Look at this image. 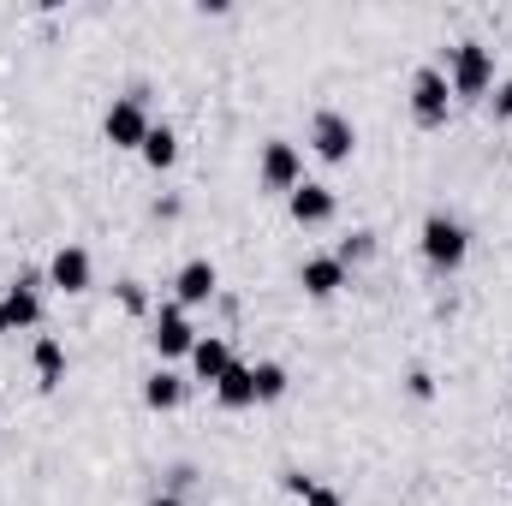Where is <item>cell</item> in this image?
<instances>
[{"mask_svg":"<svg viewBox=\"0 0 512 506\" xmlns=\"http://www.w3.org/2000/svg\"><path fill=\"white\" fill-rule=\"evenodd\" d=\"M447 84H453V96H465V102L489 96V84H495V48H489V42H459V48H447Z\"/></svg>","mask_w":512,"mask_h":506,"instance_id":"cell-1","label":"cell"},{"mask_svg":"<svg viewBox=\"0 0 512 506\" xmlns=\"http://www.w3.org/2000/svg\"><path fill=\"white\" fill-rule=\"evenodd\" d=\"M417 245H423V256H429V268H441V274H453L465 256H471V233L453 221V215H429L423 221V233H417Z\"/></svg>","mask_w":512,"mask_h":506,"instance_id":"cell-2","label":"cell"},{"mask_svg":"<svg viewBox=\"0 0 512 506\" xmlns=\"http://www.w3.org/2000/svg\"><path fill=\"white\" fill-rule=\"evenodd\" d=\"M256 185L292 197V191L304 185V149L286 143V137H268V143H262V161H256Z\"/></svg>","mask_w":512,"mask_h":506,"instance_id":"cell-3","label":"cell"},{"mask_svg":"<svg viewBox=\"0 0 512 506\" xmlns=\"http://www.w3.org/2000/svg\"><path fill=\"white\" fill-rule=\"evenodd\" d=\"M310 155L316 161H328V167H340V161H352V149H358V126L340 114V108H322L316 120H310Z\"/></svg>","mask_w":512,"mask_h":506,"instance_id":"cell-4","label":"cell"},{"mask_svg":"<svg viewBox=\"0 0 512 506\" xmlns=\"http://www.w3.org/2000/svg\"><path fill=\"white\" fill-rule=\"evenodd\" d=\"M411 114H417V126H447L453 84H447L441 66H417V78H411Z\"/></svg>","mask_w":512,"mask_h":506,"instance_id":"cell-5","label":"cell"},{"mask_svg":"<svg viewBox=\"0 0 512 506\" xmlns=\"http://www.w3.org/2000/svg\"><path fill=\"white\" fill-rule=\"evenodd\" d=\"M149 108H143V90H131V96H114V108L102 114V131H108V143L114 149H143V137H149Z\"/></svg>","mask_w":512,"mask_h":506,"instance_id":"cell-6","label":"cell"},{"mask_svg":"<svg viewBox=\"0 0 512 506\" xmlns=\"http://www.w3.org/2000/svg\"><path fill=\"white\" fill-rule=\"evenodd\" d=\"M215 292H221V274H215L209 256H191V262L173 274V304H179V310H197V304H209Z\"/></svg>","mask_w":512,"mask_h":506,"instance_id":"cell-7","label":"cell"},{"mask_svg":"<svg viewBox=\"0 0 512 506\" xmlns=\"http://www.w3.org/2000/svg\"><path fill=\"white\" fill-rule=\"evenodd\" d=\"M155 352L161 358H191V346H197V328H191V310H179V304H161L155 310Z\"/></svg>","mask_w":512,"mask_h":506,"instance_id":"cell-8","label":"cell"},{"mask_svg":"<svg viewBox=\"0 0 512 506\" xmlns=\"http://www.w3.org/2000/svg\"><path fill=\"white\" fill-rule=\"evenodd\" d=\"M286 209H292V221H298V227H328V221H334V209H340V197H334L322 179H304V185L286 197Z\"/></svg>","mask_w":512,"mask_h":506,"instance_id":"cell-9","label":"cell"},{"mask_svg":"<svg viewBox=\"0 0 512 506\" xmlns=\"http://www.w3.org/2000/svg\"><path fill=\"white\" fill-rule=\"evenodd\" d=\"M90 280H96V262L84 245H60L54 262H48V286H60V292H90Z\"/></svg>","mask_w":512,"mask_h":506,"instance_id":"cell-10","label":"cell"},{"mask_svg":"<svg viewBox=\"0 0 512 506\" xmlns=\"http://www.w3.org/2000/svg\"><path fill=\"white\" fill-rule=\"evenodd\" d=\"M185 364H191V376H197V381H209V387H215V381L227 376L239 358H233V346H227L221 334H197V346H191V358H185Z\"/></svg>","mask_w":512,"mask_h":506,"instance_id":"cell-11","label":"cell"},{"mask_svg":"<svg viewBox=\"0 0 512 506\" xmlns=\"http://www.w3.org/2000/svg\"><path fill=\"white\" fill-rule=\"evenodd\" d=\"M6 316H12V328H36L42 322V274H18L6 286Z\"/></svg>","mask_w":512,"mask_h":506,"instance_id":"cell-12","label":"cell"},{"mask_svg":"<svg viewBox=\"0 0 512 506\" xmlns=\"http://www.w3.org/2000/svg\"><path fill=\"white\" fill-rule=\"evenodd\" d=\"M298 286H304L310 298H334V292L346 286V262H340V256H304Z\"/></svg>","mask_w":512,"mask_h":506,"instance_id":"cell-13","label":"cell"},{"mask_svg":"<svg viewBox=\"0 0 512 506\" xmlns=\"http://www.w3.org/2000/svg\"><path fill=\"white\" fill-rule=\"evenodd\" d=\"M215 399H221L227 411H245V405H256V376H251V364H233L227 376L215 381Z\"/></svg>","mask_w":512,"mask_h":506,"instance_id":"cell-14","label":"cell"},{"mask_svg":"<svg viewBox=\"0 0 512 506\" xmlns=\"http://www.w3.org/2000/svg\"><path fill=\"white\" fill-rule=\"evenodd\" d=\"M30 364H36V381H42V387H60V381H66V346H60L54 334H42V340L30 346Z\"/></svg>","mask_w":512,"mask_h":506,"instance_id":"cell-15","label":"cell"},{"mask_svg":"<svg viewBox=\"0 0 512 506\" xmlns=\"http://www.w3.org/2000/svg\"><path fill=\"white\" fill-rule=\"evenodd\" d=\"M143 405H149V411H179V405H185V376L155 370V376L143 381Z\"/></svg>","mask_w":512,"mask_h":506,"instance_id":"cell-16","label":"cell"},{"mask_svg":"<svg viewBox=\"0 0 512 506\" xmlns=\"http://www.w3.org/2000/svg\"><path fill=\"white\" fill-rule=\"evenodd\" d=\"M155 173H167L173 161H179V131L173 126H149V137H143V149H137Z\"/></svg>","mask_w":512,"mask_h":506,"instance_id":"cell-17","label":"cell"},{"mask_svg":"<svg viewBox=\"0 0 512 506\" xmlns=\"http://www.w3.org/2000/svg\"><path fill=\"white\" fill-rule=\"evenodd\" d=\"M256 376V405H274L286 387H292V376H286V364H274V358H262V364H251Z\"/></svg>","mask_w":512,"mask_h":506,"instance_id":"cell-18","label":"cell"},{"mask_svg":"<svg viewBox=\"0 0 512 506\" xmlns=\"http://www.w3.org/2000/svg\"><path fill=\"white\" fill-rule=\"evenodd\" d=\"M340 262H346V268H352V262H364V256H376V233H346V239H340Z\"/></svg>","mask_w":512,"mask_h":506,"instance_id":"cell-19","label":"cell"},{"mask_svg":"<svg viewBox=\"0 0 512 506\" xmlns=\"http://www.w3.org/2000/svg\"><path fill=\"white\" fill-rule=\"evenodd\" d=\"M120 304H126V316H149V286L143 280H120Z\"/></svg>","mask_w":512,"mask_h":506,"instance_id":"cell-20","label":"cell"},{"mask_svg":"<svg viewBox=\"0 0 512 506\" xmlns=\"http://www.w3.org/2000/svg\"><path fill=\"white\" fill-rule=\"evenodd\" d=\"M280 489H286V495H298V501H304V495H310V489H316V477H304V471H280Z\"/></svg>","mask_w":512,"mask_h":506,"instance_id":"cell-21","label":"cell"},{"mask_svg":"<svg viewBox=\"0 0 512 506\" xmlns=\"http://www.w3.org/2000/svg\"><path fill=\"white\" fill-rule=\"evenodd\" d=\"M405 387H411V399H435V376H429V370H411Z\"/></svg>","mask_w":512,"mask_h":506,"instance_id":"cell-22","label":"cell"},{"mask_svg":"<svg viewBox=\"0 0 512 506\" xmlns=\"http://www.w3.org/2000/svg\"><path fill=\"white\" fill-rule=\"evenodd\" d=\"M304 506H346V495H340V489H328V483H316V489L304 495Z\"/></svg>","mask_w":512,"mask_h":506,"instance_id":"cell-23","label":"cell"},{"mask_svg":"<svg viewBox=\"0 0 512 506\" xmlns=\"http://www.w3.org/2000/svg\"><path fill=\"white\" fill-rule=\"evenodd\" d=\"M495 120H512V78L495 90Z\"/></svg>","mask_w":512,"mask_h":506,"instance_id":"cell-24","label":"cell"},{"mask_svg":"<svg viewBox=\"0 0 512 506\" xmlns=\"http://www.w3.org/2000/svg\"><path fill=\"white\" fill-rule=\"evenodd\" d=\"M0 334H12V316H6V292H0Z\"/></svg>","mask_w":512,"mask_h":506,"instance_id":"cell-25","label":"cell"},{"mask_svg":"<svg viewBox=\"0 0 512 506\" xmlns=\"http://www.w3.org/2000/svg\"><path fill=\"white\" fill-rule=\"evenodd\" d=\"M149 506H185V501H179V495H155Z\"/></svg>","mask_w":512,"mask_h":506,"instance_id":"cell-26","label":"cell"}]
</instances>
